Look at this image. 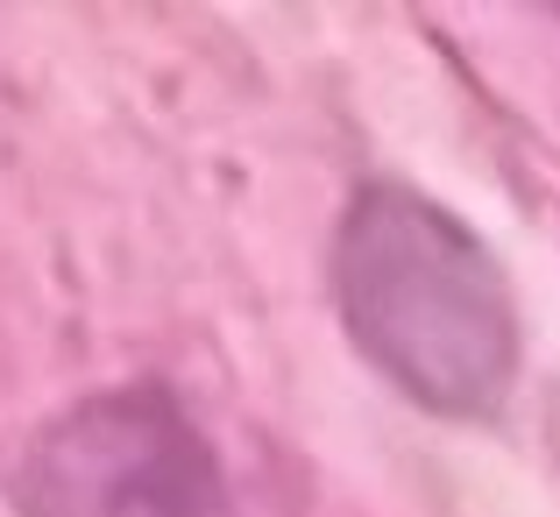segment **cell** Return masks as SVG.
Instances as JSON below:
<instances>
[{"label":"cell","instance_id":"1","mask_svg":"<svg viewBox=\"0 0 560 517\" xmlns=\"http://www.w3.org/2000/svg\"><path fill=\"white\" fill-rule=\"evenodd\" d=\"M334 313L355 354L433 419H497L518 383L504 262L411 185H362L334 234Z\"/></svg>","mask_w":560,"mask_h":517},{"label":"cell","instance_id":"2","mask_svg":"<svg viewBox=\"0 0 560 517\" xmlns=\"http://www.w3.org/2000/svg\"><path fill=\"white\" fill-rule=\"evenodd\" d=\"M22 517H234L213 439L171 390H93L14 461Z\"/></svg>","mask_w":560,"mask_h":517}]
</instances>
